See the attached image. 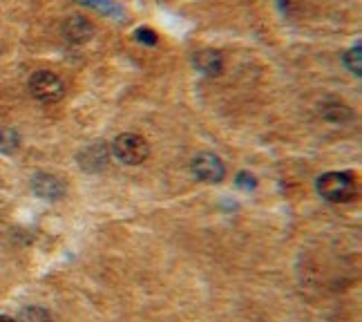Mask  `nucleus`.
Listing matches in <instances>:
<instances>
[{
    "instance_id": "5",
    "label": "nucleus",
    "mask_w": 362,
    "mask_h": 322,
    "mask_svg": "<svg viewBox=\"0 0 362 322\" xmlns=\"http://www.w3.org/2000/svg\"><path fill=\"white\" fill-rule=\"evenodd\" d=\"M31 191L36 197L47 199V202H59L61 197L68 193V186L61 180V177L52 175V173H36L31 177Z\"/></svg>"
},
{
    "instance_id": "11",
    "label": "nucleus",
    "mask_w": 362,
    "mask_h": 322,
    "mask_svg": "<svg viewBox=\"0 0 362 322\" xmlns=\"http://www.w3.org/2000/svg\"><path fill=\"white\" fill-rule=\"evenodd\" d=\"M347 68L354 70V74H360V45H356L354 52L347 54Z\"/></svg>"
},
{
    "instance_id": "1",
    "label": "nucleus",
    "mask_w": 362,
    "mask_h": 322,
    "mask_svg": "<svg viewBox=\"0 0 362 322\" xmlns=\"http://www.w3.org/2000/svg\"><path fill=\"white\" fill-rule=\"evenodd\" d=\"M315 188L317 195L333 204H347L356 195L354 177L349 173H326L315 182Z\"/></svg>"
},
{
    "instance_id": "9",
    "label": "nucleus",
    "mask_w": 362,
    "mask_h": 322,
    "mask_svg": "<svg viewBox=\"0 0 362 322\" xmlns=\"http://www.w3.org/2000/svg\"><path fill=\"white\" fill-rule=\"evenodd\" d=\"M18 146H20L18 132L12 130V128H0V152L12 154V152L18 150Z\"/></svg>"
},
{
    "instance_id": "13",
    "label": "nucleus",
    "mask_w": 362,
    "mask_h": 322,
    "mask_svg": "<svg viewBox=\"0 0 362 322\" xmlns=\"http://www.w3.org/2000/svg\"><path fill=\"white\" fill-rule=\"evenodd\" d=\"M237 186H239V188H255L257 182H255V177H253V175H248V173H239V177H237Z\"/></svg>"
},
{
    "instance_id": "6",
    "label": "nucleus",
    "mask_w": 362,
    "mask_h": 322,
    "mask_svg": "<svg viewBox=\"0 0 362 322\" xmlns=\"http://www.w3.org/2000/svg\"><path fill=\"white\" fill-rule=\"evenodd\" d=\"M63 36L65 41L74 43V45H83L94 36V25L83 16H70L63 23Z\"/></svg>"
},
{
    "instance_id": "14",
    "label": "nucleus",
    "mask_w": 362,
    "mask_h": 322,
    "mask_svg": "<svg viewBox=\"0 0 362 322\" xmlns=\"http://www.w3.org/2000/svg\"><path fill=\"white\" fill-rule=\"evenodd\" d=\"M0 322H18L14 318H9V316H0Z\"/></svg>"
},
{
    "instance_id": "3",
    "label": "nucleus",
    "mask_w": 362,
    "mask_h": 322,
    "mask_svg": "<svg viewBox=\"0 0 362 322\" xmlns=\"http://www.w3.org/2000/svg\"><path fill=\"white\" fill-rule=\"evenodd\" d=\"M29 92L40 103H56L65 94V85L54 72L40 70L29 79Z\"/></svg>"
},
{
    "instance_id": "12",
    "label": "nucleus",
    "mask_w": 362,
    "mask_h": 322,
    "mask_svg": "<svg viewBox=\"0 0 362 322\" xmlns=\"http://www.w3.org/2000/svg\"><path fill=\"white\" fill-rule=\"evenodd\" d=\"M137 41H144V43H148V45H155V43H157V34L152 29L141 27V29H137Z\"/></svg>"
},
{
    "instance_id": "8",
    "label": "nucleus",
    "mask_w": 362,
    "mask_h": 322,
    "mask_svg": "<svg viewBox=\"0 0 362 322\" xmlns=\"http://www.w3.org/2000/svg\"><path fill=\"white\" fill-rule=\"evenodd\" d=\"M79 163L81 168L90 170V173H98L105 168L107 163V148L103 143H92V146H87L81 154H79Z\"/></svg>"
},
{
    "instance_id": "2",
    "label": "nucleus",
    "mask_w": 362,
    "mask_h": 322,
    "mask_svg": "<svg viewBox=\"0 0 362 322\" xmlns=\"http://www.w3.org/2000/svg\"><path fill=\"white\" fill-rule=\"evenodd\" d=\"M112 154L126 166H139L148 159L150 154V146L148 141L135 135V132H126V135H119L112 143Z\"/></svg>"
},
{
    "instance_id": "10",
    "label": "nucleus",
    "mask_w": 362,
    "mask_h": 322,
    "mask_svg": "<svg viewBox=\"0 0 362 322\" xmlns=\"http://www.w3.org/2000/svg\"><path fill=\"white\" fill-rule=\"evenodd\" d=\"M18 322H52V314L43 307H25L20 311Z\"/></svg>"
},
{
    "instance_id": "4",
    "label": "nucleus",
    "mask_w": 362,
    "mask_h": 322,
    "mask_svg": "<svg viewBox=\"0 0 362 322\" xmlns=\"http://www.w3.org/2000/svg\"><path fill=\"white\" fill-rule=\"evenodd\" d=\"M190 170L199 182H208V184H219L224 180L226 168L222 159L217 157L213 152H204L199 157H195L190 163Z\"/></svg>"
},
{
    "instance_id": "7",
    "label": "nucleus",
    "mask_w": 362,
    "mask_h": 322,
    "mask_svg": "<svg viewBox=\"0 0 362 322\" xmlns=\"http://www.w3.org/2000/svg\"><path fill=\"white\" fill-rule=\"evenodd\" d=\"M193 65L197 72H202L206 76H217L224 68V59L217 50H199V52H195Z\"/></svg>"
}]
</instances>
